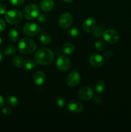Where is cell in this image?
Masks as SVG:
<instances>
[{
	"mask_svg": "<svg viewBox=\"0 0 131 132\" xmlns=\"http://www.w3.org/2000/svg\"><path fill=\"white\" fill-rule=\"evenodd\" d=\"M41 10L44 12H50L54 6V2L53 0H42L40 4Z\"/></svg>",
	"mask_w": 131,
	"mask_h": 132,
	"instance_id": "9a60e30c",
	"label": "cell"
},
{
	"mask_svg": "<svg viewBox=\"0 0 131 132\" xmlns=\"http://www.w3.org/2000/svg\"><path fill=\"white\" fill-rule=\"evenodd\" d=\"M68 34L73 37H77L80 35V31L77 28H72L68 30Z\"/></svg>",
	"mask_w": 131,
	"mask_h": 132,
	"instance_id": "d4e9b609",
	"label": "cell"
},
{
	"mask_svg": "<svg viewBox=\"0 0 131 132\" xmlns=\"http://www.w3.org/2000/svg\"><path fill=\"white\" fill-rule=\"evenodd\" d=\"M40 32V28L34 23H27L23 27V32L28 36L33 37L38 34Z\"/></svg>",
	"mask_w": 131,
	"mask_h": 132,
	"instance_id": "ba28073f",
	"label": "cell"
},
{
	"mask_svg": "<svg viewBox=\"0 0 131 132\" xmlns=\"http://www.w3.org/2000/svg\"><path fill=\"white\" fill-rule=\"evenodd\" d=\"M35 67V62L32 59H26V61H24L23 64V68L26 70H31L33 69Z\"/></svg>",
	"mask_w": 131,
	"mask_h": 132,
	"instance_id": "ac0fdd59",
	"label": "cell"
},
{
	"mask_svg": "<svg viewBox=\"0 0 131 132\" xmlns=\"http://www.w3.org/2000/svg\"><path fill=\"white\" fill-rule=\"evenodd\" d=\"M13 65L15 67H23V64L24 63V60H23V57L19 55H17L13 59Z\"/></svg>",
	"mask_w": 131,
	"mask_h": 132,
	"instance_id": "603a6c76",
	"label": "cell"
},
{
	"mask_svg": "<svg viewBox=\"0 0 131 132\" xmlns=\"http://www.w3.org/2000/svg\"><path fill=\"white\" fill-rule=\"evenodd\" d=\"M57 105L60 108H63L66 105V100L63 97H58L56 100Z\"/></svg>",
	"mask_w": 131,
	"mask_h": 132,
	"instance_id": "4316f807",
	"label": "cell"
},
{
	"mask_svg": "<svg viewBox=\"0 0 131 132\" xmlns=\"http://www.w3.org/2000/svg\"><path fill=\"white\" fill-rule=\"evenodd\" d=\"M0 1H3V0H0Z\"/></svg>",
	"mask_w": 131,
	"mask_h": 132,
	"instance_id": "f35d334b",
	"label": "cell"
},
{
	"mask_svg": "<svg viewBox=\"0 0 131 132\" xmlns=\"http://www.w3.org/2000/svg\"><path fill=\"white\" fill-rule=\"evenodd\" d=\"M67 109L69 112L74 113H80L83 111V104L78 101L73 100L69 101L67 104Z\"/></svg>",
	"mask_w": 131,
	"mask_h": 132,
	"instance_id": "8fae6325",
	"label": "cell"
},
{
	"mask_svg": "<svg viewBox=\"0 0 131 132\" xmlns=\"http://www.w3.org/2000/svg\"><path fill=\"white\" fill-rule=\"evenodd\" d=\"M39 40L44 45H49L51 42V37L47 32H42L40 34Z\"/></svg>",
	"mask_w": 131,
	"mask_h": 132,
	"instance_id": "2e32d148",
	"label": "cell"
},
{
	"mask_svg": "<svg viewBox=\"0 0 131 132\" xmlns=\"http://www.w3.org/2000/svg\"><path fill=\"white\" fill-rule=\"evenodd\" d=\"M103 37L105 41L112 44L117 43L119 39V34L114 29H107L104 31Z\"/></svg>",
	"mask_w": 131,
	"mask_h": 132,
	"instance_id": "5b68a950",
	"label": "cell"
},
{
	"mask_svg": "<svg viewBox=\"0 0 131 132\" xmlns=\"http://www.w3.org/2000/svg\"><path fill=\"white\" fill-rule=\"evenodd\" d=\"M56 67L61 71H67L71 67V63L68 57L65 55H60L56 61Z\"/></svg>",
	"mask_w": 131,
	"mask_h": 132,
	"instance_id": "8992f818",
	"label": "cell"
},
{
	"mask_svg": "<svg viewBox=\"0 0 131 132\" xmlns=\"http://www.w3.org/2000/svg\"><path fill=\"white\" fill-rule=\"evenodd\" d=\"M89 63L93 67H101L104 63V59L100 54H94L90 57Z\"/></svg>",
	"mask_w": 131,
	"mask_h": 132,
	"instance_id": "4fadbf2b",
	"label": "cell"
},
{
	"mask_svg": "<svg viewBox=\"0 0 131 132\" xmlns=\"http://www.w3.org/2000/svg\"><path fill=\"white\" fill-rule=\"evenodd\" d=\"M8 38L12 42H15L19 39V34L18 32L15 29H11L9 31Z\"/></svg>",
	"mask_w": 131,
	"mask_h": 132,
	"instance_id": "ffe728a7",
	"label": "cell"
},
{
	"mask_svg": "<svg viewBox=\"0 0 131 132\" xmlns=\"http://www.w3.org/2000/svg\"><path fill=\"white\" fill-rule=\"evenodd\" d=\"M5 105V101H4L3 97L1 95H0V108H3Z\"/></svg>",
	"mask_w": 131,
	"mask_h": 132,
	"instance_id": "836d02e7",
	"label": "cell"
},
{
	"mask_svg": "<svg viewBox=\"0 0 131 132\" xmlns=\"http://www.w3.org/2000/svg\"><path fill=\"white\" fill-rule=\"evenodd\" d=\"M95 47L98 51H102L105 48V44L102 41H98L95 43Z\"/></svg>",
	"mask_w": 131,
	"mask_h": 132,
	"instance_id": "484cf974",
	"label": "cell"
},
{
	"mask_svg": "<svg viewBox=\"0 0 131 132\" xmlns=\"http://www.w3.org/2000/svg\"><path fill=\"white\" fill-rule=\"evenodd\" d=\"M80 79V75L75 70L68 75L66 79V82L69 86L74 87L79 84Z\"/></svg>",
	"mask_w": 131,
	"mask_h": 132,
	"instance_id": "52a82bcc",
	"label": "cell"
},
{
	"mask_svg": "<svg viewBox=\"0 0 131 132\" xmlns=\"http://www.w3.org/2000/svg\"><path fill=\"white\" fill-rule=\"evenodd\" d=\"M78 97L80 99L84 101H87L91 99L93 97L94 94L91 88L88 86H83L78 92Z\"/></svg>",
	"mask_w": 131,
	"mask_h": 132,
	"instance_id": "30bf717a",
	"label": "cell"
},
{
	"mask_svg": "<svg viewBox=\"0 0 131 132\" xmlns=\"http://www.w3.org/2000/svg\"><path fill=\"white\" fill-rule=\"evenodd\" d=\"M105 56L107 57H111L112 55H113V52H112L111 51H107L105 53Z\"/></svg>",
	"mask_w": 131,
	"mask_h": 132,
	"instance_id": "e575fe53",
	"label": "cell"
},
{
	"mask_svg": "<svg viewBox=\"0 0 131 132\" xmlns=\"http://www.w3.org/2000/svg\"><path fill=\"white\" fill-rule=\"evenodd\" d=\"M105 89V84L101 80L97 81L95 85V90L98 93H102Z\"/></svg>",
	"mask_w": 131,
	"mask_h": 132,
	"instance_id": "d6986e66",
	"label": "cell"
},
{
	"mask_svg": "<svg viewBox=\"0 0 131 132\" xmlns=\"http://www.w3.org/2000/svg\"><path fill=\"white\" fill-rule=\"evenodd\" d=\"M2 113L5 116H9L12 114V110L9 107H3Z\"/></svg>",
	"mask_w": 131,
	"mask_h": 132,
	"instance_id": "83f0119b",
	"label": "cell"
},
{
	"mask_svg": "<svg viewBox=\"0 0 131 132\" xmlns=\"http://www.w3.org/2000/svg\"><path fill=\"white\" fill-rule=\"evenodd\" d=\"M73 22V17L69 13L65 12L62 14L59 19V24L62 28H67L71 26Z\"/></svg>",
	"mask_w": 131,
	"mask_h": 132,
	"instance_id": "9c48e42d",
	"label": "cell"
},
{
	"mask_svg": "<svg viewBox=\"0 0 131 132\" xmlns=\"http://www.w3.org/2000/svg\"><path fill=\"white\" fill-rule=\"evenodd\" d=\"M24 0H10V3L14 6H18L21 5L24 3Z\"/></svg>",
	"mask_w": 131,
	"mask_h": 132,
	"instance_id": "f1b7e54d",
	"label": "cell"
},
{
	"mask_svg": "<svg viewBox=\"0 0 131 132\" xmlns=\"http://www.w3.org/2000/svg\"><path fill=\"white\" fill-rule=\"evenodd\" d=\"M23 14L18 10H12L6 12L5 14V19L10 24H17L22 20Z\"/></svg>",
	"mask_w": 131,
	"mask_h": 132,
	"instance_id": "3957f363",
	"label": "cell"
},
{
	"mask_svg": "<svg viewBox=\"0 0 131 132\" xmlns=\"http://www.w3.org/2000/svg\"><path fill=\"white\" fill-rule=\"evenodd\" d=\"M38 18V21L39 22H44L46 19V17L44 14H39V16L37 17Z\"/></svg>",
	"mask_w": 131,
	"mask_h": 132,
	"instance_id": "1f68e13d",
	"label": "cell"
},
{
	"mask_svg": "<svg viewBox=\"0 0 131 132\" xmlns=\"http://www.w3.org/2000/svg\"><path fill=\"white\" fill-rule=\"evenodd\" d=\"M6 27V23L3 19L0 18V32H2Z\"/></svg>",
	"mask_w": 131,
	"mask_h": 132,
	"instance_id": "f546056e",
	"label": "cell"
},
{
	"mask_svg": "<svg viewBox=\"0 0 131 132\" xmlns=\"http://www.w3.org/2000/svg\"><path fill=\"white\" fill-rule=\"evenodd\" d=\"M4 52L6 56H12L16 52V48L13 45H8L5 48Z\"/></svg>",
	"mask_w": 131,
	"mask_h": 132,
	"instance_id": "44dd1931",
	"label": "cell"
},
{
	"mask_svg": "<svg viewBox=\"0 0 131 132\" xmlns=\"http://www.w3.org/2000/svg\"><path fill=\"white\" fill-rule=\"evenodd\" d=\"M96 26V20L93 18H88L83 23V29L86 32L90 33L94 30Z\"/></svg>",
	"mask_w": 131,
	"mask_h": 132,
	"instance_id": "7c38bea8",
	"label": "cell"
},
{
	"mask_svg": "<svg viewBox=\"0 0 131 132\" xmlns=\"http://www.w3.org/2000/svg\"><path fill=\"white\" fill-rule=\"evenodd\" d=\"M46 80V75L42 71H38L34 74L33 81L37 85H42Z\"/></svg>",
	"mask_w": 131,
	"mask_h": 132,
	"instance_id": "5bb4252c",
	"label": "cell"
},
{
	"mask_svg": "<svg viewBox=\"0 0 131 132\" xmlns=\"http://www.w3.org/2000/svg\"><path fill=\"white\" fill-rule=\"evenodd\" d=\"M94 100H95V103H97V104H101V103H103V98L101 97L98 96H98L95 97V99H94Z\"/></svg>",
	"mask_w": 131,
	"mask_h": 132,
	"instance_id": "d6a6232c",
	"label": "cell"
},
{
	"mask_svg": "<svg viewBox=\"0 0 131 132\" xmlns=\"http://www.w3.org/2000/svg\"><path fill=\"white\" fill-rule=\"evenodd\" d=\"M65 2L66 3H72L73 1V0H64Z\"/></svg>",
	"mask_w": 131,
	"mask_h": 132,
	"instance_id": "d590c367",
	"label": "cell"
},
{
	"mask_svg": "<svg viewBox=\"0 0 131 132\" xmlns=\"http://www.w3.org/2000/svg\"><path fill=\"white\" fill-rule=\"evenodd\" d=\"M6 8L3 4H0V14H6Z\"/></svg>",
	"mask_w": 131,
	"mask_h": 132,
	"instance_id": "4dcf8cb0",
	"label": "cell"
},
{
	"mask_svg": "<svg viewBox=\"0 0 131 132\" xmlns=\"http://www.w3.org/2000/svg\"><path fill=\"white\" fill-rule=\"evenodd\" d=\"M6 101H7V103L8 104V105L11 107L15 108V107L17 106V105L19 104V101L14 96L8 97Z\"/></svg>",
	"mask_w": 131,
	"mask_h": 132,
	"instance_id": "7402d4cb",
	"label": "cell"
},
{
	"mask_svg": "<svg viewBox=\"0 0 131 132\" xmlns=\"http://www.w3.org/2000/svg\"><path fill=\"white\" fill-rule=\"evenodd\" d=\"M2 59H3V54H2V53H1V52L0 51V63L1 62Z\"/></svg>",
	"mask_w": 131,
	"mask_h": 132,
	"instance_id": "8d00e7d4",
	"label": "cell"
},
{
	"mask_svg": "<svg viewBox=\"0 0 131 132\" xmlns=\"http://www.w3.org/2000/svg\"><path fill=\"white\" fill-rule=\"evenodd\" d=\"M34 59L35 63L39 65L48 66L53 61L54 54L50 49L41 48L36 52Z\"/></svg>",
	"mask_w": 131,
	"mask_h": 132,
	"instance_id": "6da1fadb",
	"label": "cell"
},
{
	"mask_svg": "<svg viewBox=\"0 0 131 132\" xmlns=\"http://www.w3.org/2000/svg\"><path fill=\"white\" fill-rule=\"evenodd\" d=\"M62 52L64 54H66V55H70L72 53L74 52V46L71 43H68L65 44L62 47Z\"/></svg>",
	"mask_w": 131,
	"mask_h": 132,
	"instance_id": "e0dca14e",
	"label": "cell"
},
{
	"mask_svg": "<svg viewBox=\"0 0 131 132\" xmlns=\"http://www.w3.org/2000/svg\"><path fill=\"white\" fill-rule=\"evenodd\" d=\"M92 32H93V34L95 37H100L101 36H103L104 30V28L101 26H97V27L96 26V27H95V28L94 29V30Z\"/></svg>",
	"mask_w": 131,
	"mask_h": 132,
	"instance_id": "cb8c5ba5",
	"label": "cell"
},
{
	"mask_svg": "<svg viewBox=\"0 0 131 132\" xmlns=\"http://www.w3.org/2000/svg\"><path fill=\"white\" fill-rule=\"evenodd\" d=\"M1 43H2V39H1L0 38V45H1Z\"/></svg>",
	"mask_w": 131,
	"mask_h": 132,
	"instance_id": "74e56055",
	"label": "cell"
},
{
	"mask_svg": "<svg viewBox=\"0 0 131 132\" xmlns=\"http://www.w3.org/2000/svg\"><path fill=\"white\" fill-rule=\"evenodd\" d=\"M19 52L24 55L32 54L37 49L36 43L29 38H23L19 41L18 45Z\"/></svg>",
	"mask_w": 131,
	"mask_h": 132,
	"instance_id": "7a4b0ae2",
	"label": "cell"
},
{
	"mask_svg": "<svg viewBox=\"0 0 131 132\" xmlns=\"http://www.w3.org/2000/svg\"><path fill=\"white\" fill-rule=\"evenodd\" d=\"M24 16L27 19H33L37 18L40 14L39 8L34 4L27 5L24 10Z\"/></svg>",
	"mask_w": 131,
	"mask_h": 132,
	"instance_id": "277c9868",
	"label": "cell"
}]
</instances>
